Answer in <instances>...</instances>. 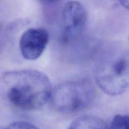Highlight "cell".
Wrapping results in <instances>:
<instances>
[{"instance_id": "obj_11", "label": "cell", "mask_w": 129, "mask_h": 129, "mask_svg": "<svg viewBox=\"0 0 129 129\" xmlns=\"http://www.w3.org/2000/svg\"><path fill=\"white\" fill-rule=\"evenodd\" d=\"M0 30H1V24H0Z\"/></svg>"}, {"instance_id": "obj_3", "label": "cell", "mask_w": 129, "mask_h": 129, "mask_svg": "<svg viewBox=\"0 0 129 129\" xmlns=\"http://www.w3.org/2000/svg\"><path fill=\"white\" fill-rule=\"evenodd\" d=\"M100 89L110 95L123 94L129 89V59L119 57L103 63L95 74Z\"/></svg>"}, {"instance_id": "obj_7", "label": "cell", "mask_w": 129, "mask_h": 129, "mask_svg": "<svg viewBox=\"0 0 129 129\" xmlns=\"http://www.w3.org/2000/svg\"><path fill=\"white\" fill-rule=\"evenodd\" d=\"M108 129H129V116L122 115H115Z\"/></svg>"}, {"instance_id": "obj_4", "label": "cell", "mask_w": 129, "mask_h": 129, "mask_svg": "<svg viewBox=\"0 0 129 129\" xmlns=\"http://www.w3.org/2000/svg\"><path fill=\"white\" fill-rule=\"evenodd\" d=\"M87 20L85 7L77 1H70L61 13V41L68 44L79 38L84 32Z\"/></svg>"}, {"instance_id": "obj_8", "label": "cell", "mask_w": 129, "mask_h": 129, "mask_svg": "<svg viewBox=\"0 0 129 129\" xmlns=\"http://www.w3.org/2000/svg\"><path fill=\"white\" fill-rule=\"evenodd\" d=\"M5 129H39L35 125L23 121H17L12 123Z\"/></svg>"}, {"instance_id": "obj_12", "label": "cell", "mask_w": 129, "mask_h": 129, "mask_svg": "<svg viewBox=\"0 0 129 129\" xmlns=\"http://www.w3.org/2000/svg\"><path fill=\"white\" fill-rule=\"evenodd\" d=\"M128 39H129V36H128Z\"/></svg>"}, {"instance_id": "obj_10", "label": "cell", "mask_w": 129, "mask_h": 129, "mask_svg": "<svg viewBox=\"0 0 129 129\" xmlns=\"http://www.w3.org/2000/svg\"><path fill=\"white\" fill-rule=\"evenodd\" d=\"M40 1L44 3H52L56 2V1H58V0H40Z\"/></svg>"}, {"instance_id": "obj_2", "label": "cell", "mask_w": 129, "mask_h": 129, "mask_svg": "<svg viewBox=\"0 0 129 129\" xmlns=\"http://www.w3.org/2000/svg\"><path fill=\"white\" fill-rule=\"evenodd\" d=\"M95 89L87 80L64 82L53 90L51 101L56 111L73 114L85 110L95 99Z\"/></svg>"}, {"instance_id": "obj_1", "label": "cell", "mask_w": 129, "mask_h": 129, "mask_svg": "<svg viewBox=\"0 0 129 129\" xmlns=\"http://www.w3.org/2000/svg\"><path fill=\"white\" fill-rule=\"evenodd\" d=\"M52 91L49 78L38 70H13L0 77V95L22 110L42 108L50 100Z\"/></svg>"}, {"instance_id": "obj_9", "label": "cell", "mask_w": 129, "mask_h": 129, "mask_svg": "<svg viewBox=\"0 0 129 129\" xmlns=\"http://www.w3.org/2000/svg\"><path fill=\"white\" fill-rule=\"evenodd\" d=\"M119 2L124 8L129 10V0H119Z\"/></svg>"}, {"instance_id": "obj_5", "label": "cell", "mask_w": 129, "mask_h": 129, "mask_svg": "<svg viewBox=\"0 0 129 129\" xmlns=\"http://www.w3.org/2000/svg\"><path fill=\"white\" fill-rule=\"evenodd\" d=\"M49 35L43 28H29L21 36L19 41L20 53L27 60H36L41 56L49 42Z\"/></svg>"}, {"instance_id": "obj_6", "label": "cell", "mask_w": 129, "mask_h": 129, "mask_svg": "<svg viewBox=\"0 0 129 129\" xmlns=\"http://www.w3.org/2000/svg\"><path fill=\"white\" fill-rule=\"evenodd\" d=\"M68 129H108V126L100 118L84 115L74 120Z\"/></svg>"}]
</instances>
